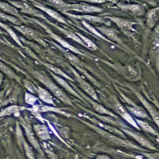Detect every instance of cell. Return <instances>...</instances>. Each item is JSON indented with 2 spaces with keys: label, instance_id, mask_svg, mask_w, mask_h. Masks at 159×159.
Masks as SVG:
<instances>
[{
  "label": "cell",
  "instance_id": "cell-1",
  "mask_svg": "<svg viewBox=\"0 0 159 159\" xmlns=\"http://www.w3.org/2000/svg\"><path fill=\"white\" fill-rule=\"evenodd\" d=\"M85 124H86L89 127H90L91 129H93L96 133L98 134V135L101 137L102 139H105L108 142L120 147H125V148H132L134 149H141L138 146L134 145L133 143L125 139H123L122 137H120L117 135H116L114 134H112L111 133H109L95 125L94 124L92 123H88L86 122H84Z\"/></svg>",
  "mask_w": 159,
  "mask_h": 159
},
{
  "label": "cell",
  "instance_id": "cell-2",
  "mask_svg": "<svg viewBox=\"0 0 159 159\" xmlns=\"http://www.w3.org/2000/svg\"><path fill=\"white\" fill-rule=\"evenodd\" d=\"M34 76L37 79L40 81L47 87V88L52 93H53L54 96H55L56 98H57L58 99H60L61 101L67 105H73L71 99L58 86H57L53 81H52L47 76L36 71L34 73Z\"/></svg>",
  "mask_w": 159,
  "mask_h": 159
},
{
  "label": "cell",
  "instance_id": "cell-3",
  "mask_svg": "<svg viewBox=\"0 0 159 159\" xmlns=\"http://www.w3.org/2000/svg\"><path fill=\"white\" fill-rule=\"evenodd\" d=\"M7 2L22 13L45 19L44 15L40 10L24 0H7Z\"/></svg>",
  "mask_w": 159,
  "mask_h": 159
},
{
  "label": "cell",
  "instance_id": "cell-4",
  "mask_svg": "<svg viewBox=\"0 0 159 159\" xmlns=\"http://www.w3.org/2000/svg\"><path fill=\"white\" fill-rule=\"evenodd\" d=\"M60 11L65 13L67 11H75L83 13H93V12H101L103 11V9L100 7H97L87 3H75L67 4L60 9Z\"/></svg>",
  "mask_w": 159,
  "mask_h": 159
},
{
  "label": "cell",
  "instance_id": "cell-5",
  "mask_svg": "<svg viewBox=\"0 0 159 159\" xmlns=\"http://www.w3.org/2000/svg\"><path fill=\"white\" fill-rule=\"evenodd\" d=\"M89 112L94 116L93 117L96 118V119L103 123L112 125L115 127H118L119 128H129V127L124 122L119 119V117H114L107 115L99 114L91 111H89Z\"/></svg>",
  "mask_w": 159,
  "mask_h": 159
},
{
  "label": "cell",
  "instance_id": "cell-6",
  "mask_svg": "<svg viewBox=\"0 0 159 159\" xmlns=\"http://www.w3.org/2000/svg\"><path fill=\"white\" fill-rule=\"evenodd\" d=\"M120 129L124 134H127L131 137L134 139L142 147L152 150H157V148L154 145H153V144L149 140H148L145 137L142 136L140 134H138L135 132L131 130L129 128H120Z\"/></svg>",
  "mask_w": 159,
  "mask_h": 159
},
{
  "label": "cell",
  "instance_id": "cell-7",
  "mask_svg": "<svg viewBox=\"0 0 159 159\" xmlns=\"http://www.w3.org/2000/svg\"><path fill=\"white\" fill-rule=\"evenodd\" d=\"M13 27H14L17 30L20 32L26 38L31 40H34L36 42L42 44L43 43V42L42 40L40 34L34 29L24 25L22 24L19 25H13Z\"/></svg>",
  "mask_w": 159,
  "mask_h": 159
},
{
  "label": "cell",
  "instance_id": "cell-8",
  "mask_svg": "<svg viewBox=\"0 0 159 159\" xmlns=\"http://www.w3.org/2000/svg\"><path fill=\"white\" fill-rule=\"evenodd\" d=\"M87 118L91 121V123L102 129L103 130H104L109 133H111L112 134H114L116 135H117L120 137H122L123 139L125 138L124 133L120 129H118L116 127L113 126L112 125L103 123V122L98 120V119H96L94 117H87Z\"/></svg>",
  "mask_w": 159,
  "mask_h": 159
},
{
  "label": "cell",
  "instance_id": "cell-9",
  "mask_svg": "<svg viewBox=\"0 0 159 159\" xmlns=\"http://www.w3.org/2000/svg\"><path fill=\"white\" fill-rule=\"evenodd\" d=\"M73 74L75 75V80L78 83L80 87L89 96L90 98L95 101L98 100V98L97 96V94L96 93V91L89 84H88L86 81H84L75 71H73Z\"/></svg>",
  "mask_w": 159,
  "mask_h": 159
},
{
  "label": "cell",
  "instance_id": "cell-10",
  "mask_svg": "<svg viewBox=\"0 0 159 159\" xmlns=\"http://www.w3.org/2000/svg\"><path fill=\"white\" fill-rule=\"evenodd\" d=\"M31 4L32 5H33L34 7L39 9L40 11H42L45 12H46L48 16H50V17H52V18L55 19V20H58V22L63 23V24H67L66 20L65 19V18L58 12L55 11L53 9H52L49 7H47L46 6H44L43 5L40 4L39 2L31 0Z\"/></svg>",
  "mask_w": 159,
  "mask_h": 159
},
{
  "label": "cell",
  "instance_id": "cell-11",
  "mask_svg": "<svg viewBox=\"0 0 159 159\" xmlns=\"http://www.w3.org/2000/svg\"><path fill=\"white\" fill-rule=\"evenodd\" d=\"M96 29L101 34L109 41L112 40L116 42L122 43L120 37L118 35V32L116 29L106 26L97 27Z\"/></svg>",
  "mask_w": 159,
  "mask_h": 159
},
{
  "label": "cell",
  "instance_id": "cell-12",
  "mask_svg": "<svg viewBox=\"0 0 159 159\" xmlns=\"http://www.w3.org/2000/svg\"><path fill=\"white\" fill-rule=\"evenodd\" d=\"M114 107L117 114L127 122L130 124L131 125L134 127L135 128L139 129L138 125L137 124L135 119L132 117L130 114L128 112V111L119 102H116L114 104Z\"/></svg>",
  "mask_w": 159,
  "mask_h": 159
},
{
  "label": "cell",
  "instance_id": "cell-13",
  "mask_svg": "<svg viewBox=\"0 0 159 159\" xmlns=\"http://www.w3.org/2000/svg\"><path fill=\"white\" fill-rule=\"evenodd\" d=\"M119 7L124 11L136 16H141L145 14L144 6L139 4H119Z\"/></svg>",
  "mask_w": 159,
  "mask_h": 159
},
{
  "label": "cell",
  "instance_id": "cell-14",
  "mask_svg": "<svg viewBox=\"0 0 159 159\" xmlns=\"http://www.w3.org/2000/svg\"><path fill=\"white\" fill-rule=\"evenodd\" d=\"M109 18L125 33H129L132 30H134L133 25L135 23L130 20L117 17H109Z\"/></svg>",
  "mask_w": 159,
  "mask_h": 159
},
{
  "label": "cell",
  "instance_id": "cell-15",
  "mask_svg": "<svg viewBox=\"0 0 159 159\" xmlns=\"http://www.w3.org/2000/svg\"><path fill=\"white\" fill-rule=\"evenodd\" d=\"M122 73L127 79L132 81H137L140 78L141 72L134 65H127L123 67Z\"/></svg>",
  "mask_w": 159,
  "mask_h": 159
},
{
  "label": "cell",
  "instance_id": "cell-16",
  "mask_svg": "<svg viewBox=\"0 0 159 159\" xmlns=\"http://www.w3.org/2000/svg\"><path fill=\"white\" fill-rule=\"evenodd\" d=\"M0 10L5 13L13 16L16 17L22 20L24 22H25V20L24 17L20 14V12L12 4L8 2H4L0 0Z\"/></svg>",
  "mask_w": 159,
  "mask_h": 159
},
{
  "label": "cell",
  "instance_id": "cell-17",
  "mask_svg": "<svg viewBox=\"0 0 159 159\" xmlns=\"http://www.w3.org/2000/svg\"><path fill=\"white\" fill-rule=\"evenodd\" d=\"M33 130L36 137L40 140L44 141L50 139L49 130L46 125L40 124H35L33 127Z\"/></svg>",
  "mask_w": 159,
  "mask_h": 159
},
{
  "label": "cell",
  "instance_id": "cell-18",
  "mask_svg": "<svg viewBox=\"0 0 159 159\" xmlns=\"http://www.w3.org/2000/svg\"><path fill=\"white\" fill-rule=\"evenodd\" d=\"M159 17V8L158 7L150 9L146 14V25L148 29L155 27Z\"/></svg>",
  "mask_w": 159,
  "mask_h": 159
},
{
  "label": "cell",
  "instance_id": "cell-19",
  "mask_svg": "<svg viewBox=\"0 0 159 159\" xmlns=\"http://www.w3.org/2000/svg\"><path fill=\"white\" fill-rule=\"evenodd\" d=\"M51 75L53 76V79L55 80V81L61 86L63 88H64L66 91H68V93H70L71 94L78 98H80V99H82V98H81L80 95L76 93L75 89L70 86V85L68 83V82L66 81H65L62 77L58 76V75H57L55 74H54L52 72H50Z\"/></svg>",
  "mask_w": 159,
  "mask_h": 159
},
{
  "label": "cell",
  "instance_id": "cell-20",
  "mask_svg": "<svg viewBox=\"0 0 159 159\" xmlns=\"http://www.w3.org/2000/svg\"><path fill=\"white\" fill-rule=\"evenodd\" d=\"M84 98L89 102H90V104H91V106H93V109H94V111L96 112L97 114H102V115H107V116H112V117H118L114 113H112V112L108 111L104 106H102L101 104H100L98 102L95 101V100H94V99H93L91 98H89L88 96H84Z\"/></svg>",
  "mask_w": 159,
  "mask_h": 159
},
{
  "label": "cell",
  "instance_id": "cell-21",
  "mask_svg": "<svg viewBox=\"0 0 159 159\" xmlns=\"http://www.w3.org/2000/svg\"><path fill=\"white\" fill-rule=\"evenodd\" d=\"M36 93L38 94V96L39 97V98L44 102L48 104L53 105V106L55 105L53 98L51 93H50V91H48L46 89H44L40 86H37Z\"/></svg>",
  "mask_w": 159,
  "mask_h": 159
},
{
  "label": "cell",
  "instance_id": "cell-22",
  "mask_svg": "<svg viewBox=\"0 0 159 159\" xmlns=\"http://www.w3.org/2000/svg\"><path fill=\"white\" fill-rule=\"evenodd\" d=\"M137 95L139 99L142 102V103L143 104V106L145 107V108L150 112V114L152 116V119H153L155 123L158 126V125L159 117H158V112L157 110L155 108V107L153 106H152L151 104H150L149 102H148L146 99H145L141 95H140L139 94H137Z\"/></svg>",
  "mask_w": 159,
  "mask_h": 159
},
{
  "label": "cell",
  "instance_id": "cell-23",
  "mask_svg": "<svg viewBox=\"0 0 159 159\" xmlns=\"http://www.w3.org/2000/svg\"><path fill=\"white\" fill-rule=\"evenodd\" d=\"M24 129L26 132V135L27 137L28 140H29L30 144L36 149L38 150H40V144L37 139L36 135L34 132V130L31 128V127L29 125L25 124L24 125Z\"/></svg>",
  "mask_w": 159,
  "mask_h": 159
},
{
  "label": "cell",
  "instance_id": "cell-24",
  "mask_svg": "<svg viewBox=\"0 0 159 159\" xmlns=\"http://www.w3.org/2000/svg\"><path fill=\"white\" fill-rule=\"evenodd\" d=\"M127 110L128 111V112L134 115V116L137 117V118H147L148 117V114L146 112V111L140 107V106H137L136 105L134 106H127L126 107Z\"/></svg>",
  "mask_w": 159,
  "mask_h": 159
},
{
  "label": "cell",
  "instance_id": "cell-25",
  "mask_svg": "<svg viewBox=\"0 0 159 159\" xmlns=\"http://www.w3.org/2000/svg\"><path fill=\"white\" fill-rule=\"evenodd\" d=\"M67 15L70 16L71 17H73L75 18H78L81 20V21H84L86 22H96V23H101L104 24L105 22H107L104 20V19L100 17H97V16H89V15H82V16H79V15H73V14H67Z\"/></svg>",
  "mask_w": 159,
  "mask_h": 159
},
{
  "label": "cell",
  "instance_id": "cell-26",
  "mask_svg": "<svg viewBox=\"0 0 159 159\" xmlns=\"http://www.w3.org/2000/svg\"><path fill=\"white\" fill-rule=\"evenodd\" d=\"M0 21L4 22H9L13 24L14 25H21L24 22L20 19L16 17L13 16L5 13L1 11H0Z\"/></svg>",
  "mask_w": 159,
  "mask_h": 159
},
{
  "label": "cell",
  "instance_id": "cell-27",
  "mask_svg": "<svg viewBox=\"0 0 159 159\" xmlns=\"http://www.w3.org/2000/svg\"><path fill=\"white\" fill-rule=\"evenodd\" d=\"M47 32L49 34V35H50V37L52 38H53V39H55L56 41L58 42L62 46H63L64 47L69 49L70 51H72L75 53H80V54H81V53L78 51V50H77L76 48H75L74 47H73L72 45H71L70 44H69L68 42H66L65 40L62 39L61 38H60L59 36H58L57 35H55L52 32H51L50 30H47Z\"/></svg>",
  "mask_w": 159,
  "mask_h": 159
},
{
  "label": "cell",
  "instance_id": "cell-28",
  "mask_svg": "<svg viewBox=\"0 0 159 159\" xmlns=\"http://www.w3.org/2000/svg\"><path fill=\"white\" fill-rule=\"evenodd\" d=\"M0 27L7 32V34L11 36V37L15 41L16 43H17L22 48L24 47L23 45L21 43L20 40L19 39L18 36L16 35V34L14 32V31L12 30V29L9 25L6 24L5 22L0 21Z\"/></svg>",
  "mask_w": 159,
  "mask_h": 159
},
{
  "label": "cell",
  "instance_id": "cell-29",
  "mask_svg": "<svg viewBox=\"0 0 159 159\" xmlns=\"http://www.w3.org/2000/svg\"><path fill=\"white\" fill-rule=\"evenodd\" d=\"M0 71L3 74H5L8 78L11 79H14L17 81L19 80V77L9 67L5 62L0 60Z\"/></svg>",
  "mask_w": 159,
  "mask_h": 159
},
{
  "label": "cell",
  "instance_id": "cell-30",
  "mask_svg": "<svg viewBox=\"0 0 159 159\" xmlns=\"http://www.w3.org/2000/svg\"><path fill=\"white\" fill-rule=\"evenodd\" d=\"M135 120L137 124L138 125L139 127L142 129L143 130H144L147 132L150 133L152 134L158 135V132L147 122L142 120L141 119H137V118H135Z\"/></svg>",
  "mask_w": 159,
  "mask_h": 159
},
{
  "label": "cell",
  "instance_id": "cell-31",
  "mask_svg": "<svg viewBox=\"0 0 159 159\" xmlns=\"http://www.w3.org/2000/svg\"><path fill=\"white\" fill-rule=\"evenodd\" d=\"M34 109H35V111L38 112H47V111H53L55 112H58L60 113V114L65 115L66 116H70L68 114L65 112V111H63L61 109L56 108V107H50L47 106H44V105H40V106H36Z\"/></svg>",
  "mask_w": 159,
  "mask_h": 159
},
{
  "label": "cell",
  "instance_id": "cell-32",
  "mask_svg": "<svg viewBox=\"0 0 159 159\" xmlns=\"http://www.w3.org/2000/svg\"><path fill=\"white\" fill-rule=\"evenodd\" d=\"M76 34L81 40L84 46H85L86 47L88 48L89 49H90L91 50H96L98 49V47L91 40H90L88 37H86L79 34V33H76Z\"/></svg>",
  "mask_w": 159,
  "mask_h": 159
},
{
  "label": "cell",
  "instance_id": "cell-33",
  "mask_svg": "<svg viewBox=\"0 0 159 159\" xmlns=\"http://www.w3.org/2000/svg\"><path fill=\"white\" fill-rule=\"evenodd\" d=\"M45 65L46 66V67H47L51 71H52V73H53L54 74L57 75H58L61 77H65V78L66 79H68V80H71V79L65 73V72H63L61 69L58 68V67L53 65H51V64H49V63H45Z\"/></svg>",
  "mask_w": 159,
  "mask_h": 159
},
{
  "label": "cell",
  "instance_id": "cell-34",
  "mask_svg": "<svg viewBox=\"0 0 159 159\" xmlns=\"http://www.w3.org/2000/svg\"><path fill=\"white\" fill-rule=\"evenodd\" d=\"M24 109V107H19L17 106H9L7 108H6L2 112V115H10L12 113H16L19 112L20 110H22Z\"/></svg>",
  "mask_w": 159,
  "mask_h": 159
},
{
  "label": "cell",
  "instance_id": "cell-35",
  "mask_svg": "<svg viewBox=\"0 0 159 159\" xmlns=\"http://www.w3.org/2000/svg\"><path fill=\"white\" fill-rule=\"evenodd\" d=\"M23 145H24V150H25V155H26L27 158L28 159H36L32 150L31 149L30 146L26 143V142L24 141V140L23 142Z\"/></svg>",
  "mask_w": 159,
  "mask_h": 159
},
{
  "label": "cell",
  "instance_id": "cell-36",
  "mask_svg": "<svg viewBox=\"0 0 159 159\" xmlns=\"http://www.w3.org/2000/svg\"><path fill=\"white\" fill-rule=\"evenodd\" d=\"M45 1L49 2L52 6H55L58 10L62 8L66 4V2L63 0H45Z\"/></svg>",
  "mask_w": 159,
  "mask_h": 159
},
{
  "label": "cell",
  "instance_id": "cell-37",
  "mask_svg": "<svg viewBox=\"0 0 159 159\" xmlns=\"http://www.w3.org/2000/svg\"><path fill=\"white\" fill-rule=\"evenodd\" d=\"M25 101L27 104L34 105L36 102V101H37V98L34 95H33L32 94L25 93Z\"/></svg>",
  "mask_w": 159,
  "mask_h": 159
},
{
  "label": "cell",
  "instance_id": "cell-38",
  "mask_svg": "<svg viewBox=\"0 0 159 159\" xmlns=\"http://www.w3.org/2000/svg\"><path fill=\"white\" fill-rule=\"evenodd\" d=\"M24 86L25 87L32 93H36V86L32 83L30 81L27 80H24Z\"/></svg>",
  "mask_w": 159,
  "mask_h": 159
},
{
  "label": "cell",
  "instance_id": "cell-39",
  "mask_svg": "<svg viewBox=\"0 0 159 159\" xmlns=\"http://www.w3.org/2000/svg\"><path fill=\"white\" fill-rule=\"evenodd\" d=\"M44 151L46 153L48 157L49 158V159H59L58 156L51 150H50L47 148H44Z\"/></svg>",
  "mask_w": 159,
  "mask_h": 159
},
{
  "label": "cell",
  "instance_id": "cell-40",
  "mask_svg": "<svg viewBox=\"0 0 159 159\" xmlns=\"http://www.w3.org/2000/svg\"><path fill=\"white\" fill-rule=\"evenodd\" d=\"M16 135H17V140H19V142L20 143H22L24 142V139H23V136H22V130L20 128V127L19 126V125H17L16 127Z\"/></svg>",
  "mask_w": 159,
  "mask_h": 159
},
{
  "label": "cell",
  "instance_id": "cell-41",
  "mask_svg": "<svg viewBox=\"0 0 159 159\" xmlns=\"http://www.w3.org/2000/svg\"><path fill=\"white\" fill-rule=\"evenodd\" d=\"M95 159H112V158L106 155H99Z\"/></svg>",
  "mask_w": 159,
  "mask_h": 159
},
{
  "label": "cell",
  "instance_id": "cell-42",
  "mask_svg": "<svg viewBox=\"0 0 159 159\" xmlns=\"http://www.w3.org/2000/svg\"><path fill=\"white\" fill-rule=\"evenodd\" d=\"M4 100V93L2 91L0 92V106L2 105L3 101Z\"/></svg>",
  "mask_w": 159,
  "mask_h": 159
},
{
  "label": "cell",
  "instance_id": "cell-43",
  "mask_svg": "<svg viewBox=\"0 0 159 159\" xmlns=\"http://www.w3.org/2000/svg\"><path fill=\"white\" fill-rule=\"evenodd\" d=\"M2 79H3V74L0 71V85L1 84V82L2 81Z\"/></svg>",
  "mask_w": 159,
  "mask_h": 159
},
{
  "label": "cell",
  "instance_id": "cell-44",
  "mask_svg": "<svg viewBox=\"0 0 159 159\" xmlns=\"http://www.w3.org/2000/svg\"><path fill=\"white\" fill-rule=\"evenodd\" d=\"M39 159H47V158H46V157L44 156V155L42 153V154H41V155H40Z\"/></svg>",
  "mask_w": 159,
  "mask_h": 159
},
{
  "label": "cell",
  "instance_id": "cell-45",
  "mask_svg": "<svg viewBox=\"0 0 159 159\" xmlns=\"http://www.w3.org/2000/svg\"><path fill=\"white\" fill-rule=\"evenodd\" d=\"M0 60H1V61H4V62H6V61L4 60V58L0 55Z\"/></svg>",
  "mask_w": 159,
  "mask_h": 159
}]
</instances>
